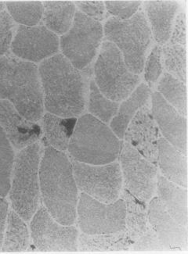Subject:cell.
<instances>
[{
	"mask_svg": "<svg viewBox=\"0 0 188 254\" xmlns=\"http://www.w3.org/2000/svg\"><path fill=\"white\" fill-rule=\"evenodd\" d=\"M39 186L43 203L50 215L61 225L76 219L78 187L72 163L65 153L47 146L39 168Z\"/></svg>",
	"mask_w": 188,
	"mask_h": 254,
	"instance_id": "1",
	"label": "cell"
},
{
	"mask_svg": "<svg viewBox=\"0 0 188 254\" xmlns=\"http://www.w3.org/2000/svg\"><path fill=\"white\" fill-rule=\"evenodd\" d=\"M39 76L47 111L62 118L81 115L85 109V85L83 76L61 54L44 60Z\"/></svg>",
	"mask_w": 188,
	"mask_h": 254,
	"instance_id": "2",
	"label": "cell"
},
{
	"mask_svg": "<svg viewBox=\"0 0 188 254\" xmlns=\"http://www.w3.org/2000/svg\"><path fill=\"white\" fill-rule=\"evenodd\" d=\"M122 145L105 124L93 115H86L76 122L68 149L77 161L103 165L118 158Z\"/></svg>",
	"mask_w": 188,
	"mask_h": 254,
	"instance_id": "3",
	"label": "cell"
},
{
	"mask_svg": "<svg viewBox=\"0 0 188 254\" xmlns=\"http://www.w3.org/2000/svg\"><path fill=\"white\" fill-rule=\"evenodd\" d=\"M104 33L108 42L122 53L129 70L133 74H140L151 43V28L144 12H137L127 20L108 19Z\"/></svg>",
	"mask_w": 188,
	"mask_h": 254,
	"instance_id": "4",
	"label": "cell"
},
{
	"mask_svg": "<svg viewBox=\"0 0 188 254\" xmlns=\"http://www.w3.org/2000/svg\"><path fill=\"white\" fill-rule=\"evenodd\" d=\"M39 162L40 147L38 143L24 148L15 159L9 198L13 210L26 221L31 220L39 206Z\"/></svg>",
	"mask_w": 188,
	"mask_h": 254,
	"instance_id": "5",
	"label": "cell"
},
{
	"mask_svg": "<svg viewBox=\"0 0 188 254\" xmlns=\"http://www.w3.org/2000/svg\"><path fill=\"white\" fill-rule=\"evenodd\" d=\"M6 99L23 117L32 122L43 115L44 100L35 64L11 57L6 82Z\"/></svg>",
	"mask_w": 188,
	"mask_h": 254,
	"instance_id": "6",
	"label": "cell"
},
{
	"mask_svg": "<svg viewBox=\"0 0 188 254\" xmlns=\"http://www.w3.org/2000/svg\"><path fill=\"white\" fill-rule=\"evenodd\" d=\"M95 83L103 96L111 101L125 100L140 82V77L128 68L120 50L106 41L94 66Z\"/></svg>",
	"mask_w": 188,
	"mask_h": 254,
	"instance_id": "7",
	"label": "cell"
},
{
	"mask_svg": "<svg viewBox=\"0 0 188 254\" xmlns=\"http://www.w3.org/2000/svg\"><path fill=\"white\" fill-rule=\"evenodd\" d=\"M103 27L97 20L76 12L72 27L61 39L64 57L78 70L92 62L103 39Z\"/></svg>",
	"mask_w": 188,
	"mask_h": 254,
	"instance_id": "8",
	"label": "cell"
},
{
	"mask_svg": "<svg viewBox=\"0 0 188 254\" xmlns=\"http://www.w3.org/2000/svg\"><path fill=\"white\" fill-rule=\"evenodd\" d=\"M78 188L102 203L116 201L122 188V175L118 163L92 165L72 160Z\"/></svg>",
	"mask_w": 188,
	"mask_h": 254,
	"instance_id": "9",
	"label": "cell"
},
{
	"mask_svg": "<svg viewBox=\"0 0 188 254\" xmlns=\"http://www.w3.org/2000/svg\"><path fill=\"white\" fill-rule=\"evenodd\" d=\"M78 223L86 234H111L125 230L123 199L102 203L82 192L77 205Z\"/></svg>",
	"mask_w": 188,
	"mask_h": 254,
	"instance_id": "10",
	"label": "cell"
},
{
	"mask_svg": "<svg viewBox=\"0 0 188 254\" xmlns=\"http://www.w3.org/2000/svg\"><path fill=\"white\" fill-rule=\"evenodd\" d=\"M31 230L34 244L40 252L78 251L77 229L57 222L44 207L34 214Z\"/></svg>",
	"mask_w": 188,
	"mask_h": 254,
	"instance_id": "11",
	"label": "cell"
},
{
	"mask_svg": "<svg viewBox=\"0 0 188 254\" xmlns=\"http://www.w3.org/2000/svg\"><path fill=\"white\" fill-rule=\"evenodd\" d=\"M122 179L125 189L145 203L157 188V168L137 150L125 142L121 153Z\"/></svg>",
	"mask_w": 188,
	"mask_h": 254,
	"instance_id": "12",
	"label": "cell"
},
{
	"mask_svg": "<svg viewBox=\"0 0 188 254\" xmlns=\"http://www.w3.org/2000/svg\"><path fill=\"white\" fill-rule=\"evenodd\" d=\"M12 51L28 62H39L58 51L59 39L44 26H20L12 42Z\"/></svg>",
	"mask_w": 188,
	"mask_h": 254,
	"instance_id": "13",
	"label": "cell"
},
{
	"mask_svg": "<svg viewBox=\"0 0 188 254\" xmlns=\"http://www.w3.org/2000/svg\"><path fill=\"white\" fill-rule=\"evenodd\" d=\"M124 137L125 142L156 165L159 128L148 106H144L137 111L128 125Z\"/></svg>",
	"mask_w": 188,
	"mask_h": 254,
	"instance_id": "14",
	"label": "cell"
},
{
	"mask_svg": "<svg viewBox=\"0 0 188 254\" xmlns=\"http://www.w3.org/2000/svg\"><path fill=\"white\" fill-rule=\"evenodd\" d=\"M148 221L166 251H188V228L177 222L166 211L158 197L150 203Z\"/></svg>",
	"mask_w": 188,
	"mask_h": 254,
	"instance_id": "15",
	"label": "cell"
},
{
	"mask_svg": "<svg viewBox=\"0 0 188 254\" xmlns=\"http://www.w3.org/2000/svg\"><path fill=\"white\" fill-rule=\"evenodd\" d=\"M152 115L165 139L180 149L188 153L187 119L172 107L159 92L152 95Z\"/></svg>",
	"mask_w": 188,
	"mask_h": 254,
	"instance_id": "16",
	"label": "cell"
},
{
	"mask_svg": "<svg viewBox=\"0 0 188 254\" xmlns=\"http://www.w3.org/2000/svg\"><path fill=\"white\" fill-rule=\"evenodd\" d=\"M0 126L9 142L19 149L35 143L41 134L40 127L26 119L6 100H0Z\"/></svg>",
	"mask_w": 188,
	"mask_h": 254,
	"instance_id": "17",
	"label": "cell"
},
{
	"mask_svg": "<svg viewBox=\"0 0 188 254\" xmlns=\"http://www.w3.org/2000/svg\"><path fill=\"white\" fill-rule=\"evenodd\" d=\"M158 161L164 178L181 187H188L187 155L164 138L158 140Z\"/></svg>",
	"mask_w": 188,
	"mask_h": 254,
	"instance_id": "18",
	"label": "cell"
},
{
	"mask_svg": "<svg viewBox=\"0 0 188 254\" xmlns=\"http://www.w3.org/2000/svg\"><path fill=\"white\" fill-rule=\"evenodd\" d=\"M179 3L174 1H148L145 7L157 43L165 45L171 36Z\"/></svg>",
	"mask_w": 188,
	"mask_h": 254,
	"instance_id": "19",
	"label": "cell"
},
{
	"mask_svg": "<svg viewBox=\"0 0 188 254\" xmlns=\"http://www.w3.org/2000/svg\"><path fill=\"white\" fill-rule=\"evenodd\" d=\"M159 200L166 211L183 226L188 228V190L171 183L163 176H159L157 182Z\"/></svg>",
	"mask_w": 188,
	"mask_h": 254,
	"instance_id": "20",
	"label": "cell"
},
{
	"mask_svg": "<svg viewBox=\"0 0 188 254\" xmlns=\"http://www.w3.org/2000/svg\"><path fill=\"white\" fill-rule=\"evenodd\" d=\"M133 242L126 231L111 234L80 235L78 251L80 252H125L131 251Z\"/></svg>",
	"mask_w": 188,
	"mask_h": 254,
	"instance_id": "21",
	"label": "cell"
},
{
	"mask_svg": "<svg viewBox=\"0 0 188 254\" xmlns=\"http://www.w3.org/2000/svg\"><path fill=\"white\" fill-rule=\"evenodd\" d=\"M150 95L149 87L143 83L137 87L120 106L118 112L111 122V130L118 138H124L128 125L137 111L148 103Z\"/></svg>",
	"mask_w": 188,
	"mask_h": 254,
	"instance_id": "22",
	"label": "cell"
},
{
	"mask_svg": "<svg viewBox=\"0 0 188 254\" xmlns=\"http://www.w3.org/2000/svg\"><path fill=\"white\" fill-rule=\"evenodd\" d=\"M76 118H62L53 114H46L43 117L45 142L59 151H65L76 127Z\"/></svg>",
	"mask_w": 188,
	"mask_h": 254,
	"instance_id": "23",
	"label": "cell"
},
{
	"mask_svg": "<svg viewBox=\"0 0 188 254\" xmlns=\"http://www.w3.org/2000/svg\"><path fill=\"white\" fill-rule=\"evenodd\" d=\"M122 198L125 205V231L133 243L148 230V210L145 202L137 199L126 189L122 191Z\"/></svg>",
	"mask_w": 188,
	"mask_h": 254,
	"instance_id": "24",
	"label": "cell"
},
{
	"mask_svg": "<svg viewBox=\"0 0 188 254\" xmlns=\"http://www.w3.org/2000/svg\"><path fill=\"white\" fill-rule=\"evenodd\" d=\"M44 21L54 33H67L72 27L76 14V6L67 1H46L43 4Z\"/></svg>",
	"mask_w": 188,
	"mask_h": 254,
	"instance_id": "25",
	"label": "cell"
},
{
	"mask_svg": "<svg viewBox=\"0 0 188 254\" xmlns=\"http://www.w3.org/2000/svg\"><path fill=\"white\" fill-rule=\"evenodd\" d=\"M2 252H24L29 243V233L24 220L14 211H9Z\"/></svg>",
	"mask_w": 188,
	"mask_h": 254,
	"instance_id": "26",
	"label": "cell"
},
{
	"mask_svg": "<svg viewBox=\"0 0 188 254\" xmlns=\"http://www.w3.org/2000/svg\"><path fill=\"white\" fill-rule=\"evenodd\" d=\"M158 92L183 116L188 115L186 84L165 73L158 85Z\"/></svg>",
	"mask_w": 188,
	"mask_h": 254,
	"instance_id": "27",
	"label": "cell"
},
{
	"mask_svg": "<svg viewBox=\"0 0 188 254\" xmlns=\"http://www.w3.org/2000/svg\"><path fill=\"white\" fill-rule=\"evenodd\" d=\"M118 107V103L111 101L103 96L96 86L95 81H91L89 98V111L91 113V115L103 123L107 124L115 116Z\"/></svg>",
	"mask_w": 188,
	"mask_h": 254,
	"instance_id": "28",
	"label": "cell"
},
{
	"mask_svg": "<svg viewBox=\"0 0 188 254\" xmlns=\"http://www.w3.org/2000/svg\"><path fill=\"white\" fill-rule=\"evenodd\" d=\"M163 64L169 74L186 84L187 52L184 46L177 44H167L163 46Z\"/></svg>",
	"mask_w": 188,
	"mask_h": 254,
	"instance_id": "29",
	"label": "cell"
},
{
	"mask_svg": "<svg viewBox=\"0 0 188 254\" xmlns=\"http://www.w3.org/2000/svg\"><path fill=\"white\" fill-rule=\"evenodd\" d=\"M14 153L11 143L0 126V196L7 195L11 185Z\"/></svg>",
	"mask_w": 188,
	"mask_h": 254,
	"instance_id": "30",
	"label": "cell"
},
{
	"mask_svg": "<svg viewBox=\"0 0 188 254\" xmlns=\"http://www.w3.org/2000/svg\"><path fill=\"white\" fill-rule=\"evenodd\" d=\"M6 6L10 17L23 26L33 27L43 17V5L41 2H7Z\"/></svg>",
	"mask_w": 188,
	"mask_h": 254,
	"instance_id": "31",
	"label": "cell"
},
{
	"mask_svg": "<svg viewBox=\"0 0 188 254\" xmlns=\"http://www.w3.org/2000/svg\"><path fill=\"white\" fill-rule=\"evenodd\" d=\"M140 1H106L104 6L109 13L120 20H127L137 13Z\"/></svg>",
	"mask_w": 188,
	"mask_h": 254,
	"instance_id": "32",
	"label": "cell"
},
{
	"mask_svg": "<svg viewBox=\"0 0 188 254\" xmlns=\"http://www.w3.org/2000/svg\"><path fill=\"white\" fill-rule=\"evenodd\" d=\"M161 55H162V50L160 47L155 46L146 62L144 77L150 86H152L158 81L163 73Z\"/></svg>",
	"mask_w": 188,
	"mask_h": 254,
	"instance_id": "33",
	"label": "cell"
},
{
	"mask_svg": "<svg viewBox=\"0 0 188 254\" xmlns=\"http://www.w3.org/2000/svg\"><path fill=\"white\" fill-rule=\"evenodd\" d=\"M131 250L135 252L166 251L151 225H149L148 230L144 232V234L133 243V248Z\"/></svg>",
	"mask_w": 188,
	"mask_h": 254,
	"instance_id": "34",
	"label": "cell"
},
{
	"mask_svg": "<svg viewBox=\"0 0 188 254\" xmlns=\"http://www.w3.org/2000/svg\"><path fill=\"white\" fill-rule=\"evenodd\" d=\"M13 24L10 15L6 11L0 13V57L6 54L12 44Z\"/></svg>",
	"mask_w": 188,
	"mask_h": 254,
	"instance_id": "35",
	"label": "cell"
},
{
	"mask_svg": "<svg viewBox=\"0 0 188 254\" xmlns=\"http://www.w3.org/2000/svg\"><path fill=\"white\" fill-rule=\"evenodd\" d=\"M175 18V22L172 29L170 43L185 47L187 44V24L185 11L181 10Z\"/></svg>",
	"mask_w": 188,
	"mask_h": 254,
	"instance_id": "36",
	"label": "cell"
},
{
	"mask_svg": "<svg viewBox=\"0 0 188 254\" xmlns=\"http://www.w3.org/2000/svg\"><path fill=\"white\" fill-rule=\"evenodd\" d=\"M76 3L88 17L97 21L103 18L105 7L102 1H77Z\"/></svg>",
	"mask_w": 188,
	"mask_h": 254,
	"instance_id": "37",
	"label": "cell"
},
{
	"mask_svg": "<svg viewBox=\"0 0 188 254\" xmlns=\"http://www.w3.org/2000/svg\"><path fill=\"white\" fill-rule=\"evenodd\" d=\"M7 214L8 203L5 200L4 197L0 196V251L3 243L4 232L6 228Z\"/></svg>",
	"mask_w": 188,
	"mask_h": 254,
	"instance_id": "38",
	"label": "cell"
},
{
	"mask_svg": "<svg viewBox=\"0 0 188 254\" xmlns=\"http://www.w3.org/2000/svg\"><path fill=\"white\" fill-rule=\"evenodd\" d=\"M3 8L4 3H2V2H0V13H1V12L3 11Z\"/></svg>",
	"mask_w": 188,
	"mask_h": 254,
	"instance_id": "39",
	"label": "cell"
}]
</instances>
